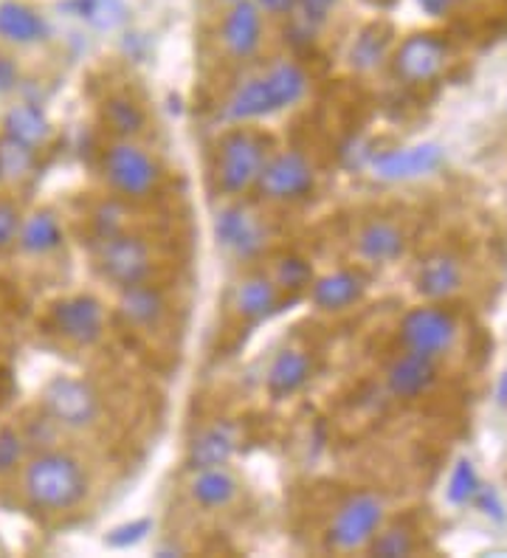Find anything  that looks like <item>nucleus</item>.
I'll use <instances>...</instances> for the list:
<instances>
[{"mask_svg":"<svg viewBox=\"0 0 507 558\" xmlns=\"http://www.w3.org/2000/svg\"><path fill=\"white\" fill-rule=\"evenodd\" d=\"M366 293V277L352 268H338L311 282V300L325 314H341L347 307L359 305Z\"/></svg>","mask_w":507,"mask_h":558,"instance_id":"15","label":"nucleus"},{"mask_svg":"<svg viewBox=\"0 0 507 558\" xmlns=\"http://www.w3.org/2000/svg\"><path fill=\"white\" fill-rule=\"evenodd\" d=\"M224 3H229V7H231V3H237V0H224Z\"/></svg>","mask_w":507,"mask_h":558,"instance_id":"44","label":"nucleus"},{"mask_svg":"<svg viewBox=\"0 0 507 558\" xmlns=\"http://www.w3.org/2000/svg\"><path fill=\"white\" fill-rule=\"evenodd\" d=\"M355 245H359V254L366 263L389 266L406 254V234L393 220H372L359 232Z\"/></svg>","mask_w":507,"mask_h":558,"instance_id":"21","label":"nucleus"},{"mask_svg":"<svg viewBox=\"0 0 507 558\" xmlns=\"http://www.w3.org/2000/svg\"><path fill=\"white\" fill-rule=\"evenodd\" d=\"M88 474L80 460L62 451H46L26 465L23 490L37 511H71L88 497Z\"/></svg>","mask_w":507,"mask_h":558,"instance_id":"1","label":"nucleus"},{"mask_svg":"<svg viewBox=\"0 0 507 558\" xmlns=\"http://www.w3.org/2000/svg\"><path fill=\"white\" fill-rule=\"evenodd\" d=\"M471 502L476 505L487 519H494V522H505L507 519V508L505 502H502L499 490L491 488V485H480V490L473 494Z\"/></svg>","mask_w":507,"mask_h":558,"instance_id":"38","label":"nucleus"},{"mask_svg":"<svg viewBox=\"0 0 507 558\" xmlns=\"http://www.w3.org/2000/svg\"><path fill=\"white\" fill-rule=\"evenodd\" d=\"M105 122H108V128L119 138H133L144 130L147 117H144V110L133 99H128V96H113V99L105 102Z\"/></svg>","mask_w":507,"mask_h":558,"instance_id":"29","label":"nucleus"},{"mask_svg":"<svg viewBox=\"0 0 507 558\" xmlns=\"http://www.w3.org/2000/svg\"><path fill=\"white\" fill-rule=\"evenodd\" d=\"M237 426L229 421H217L212 426H206L203 432H197L195 440L190 442V451H186V465L192 471L195 469H209V465H229V460L237 451Z\"/></svg>","mask_w":507,"mask_h":558,"instance_id":"19","label":"nucleus"},{"mask_svg":"<svg viewBox=\"0 0 507 558\" xmlns=\"http://www.w3.org/2000/svg\"><path fill=\"white\" fill-rule=\"evenodd\" d=\"M167 296L161 293V288L149 286V282L128 286L119 293V314L128 325L158 327L167 316Z\"/></svg>","mask_w":507,"mask_h":558,"instance_id":"22","label":"nucleus"},{"mask_svg":"<svg viewBox=\"0 0 507 558\" xmlns=\"http://www.w3.org/2000/svg\"><path fill=\"white\" fill-rule=\"evenodd\" d=\"M254 190L270 204H299L316 190V170L299 150L277 153L268 158Z\"/></svg>","mask_w":507,"mask_h":558,"instance_id":"5","label":"nucleus"},{"mask_svg":"<svg viewBox=\"0 0 507 558\" xmlns=\"http://www.w3.org/2000/svg\"><path fill=\"white\" fill-rule=\"evenodd\" d=\"M149 531H153V519H138V522L122 524V527L110 531L105 542H108L110 547H130V545H138V542H144Z\"/></svg>","mask_w":507,"mask_h":558,"instance_id":"37","label":"nucleus"},{"mask_svg":"<svg viewBox=\"0 0 507 558\" xmlns=\"http://www.w3.org/2000/svg\"><path fill=\"white\" fill-rule=\"evenodd\" d=\"M480 474L473 469L471 460L462 457L460 463L454 465L451 471V480H448V488H446V497L451 505H468L473 499V494L480 490Z\"/></svg>","mask_w":507,"mask_h":558,"instance_id":"31","label":"nucleus"},{"mask_svg":"<svg viewBox=\"0 0 507 558\" xmlns=\"http://www.w3.org/2000/svg\"><path fill=\"white\" fill-rule=\"evenodd\" d=\"M384 527V499L372 490H359L338 505L336 517L327 524V545L333 550H361Z\"/></svg>","mask_w":507,"mask_h":558,"instance_id":"4","label":"nucleus"},{"mask_svg":"<svg viewBox=\"0 0 507 558\" xmlns=\"http://www.w3.org/2000/svg\"><path fill=\"white\" fill-rule=\"evenodd\" d=\"M313 375V361L311 355L299 348H285L279 350L268 364V373H265V389H268L270 398H291L297 396L304 384L311 381Z\"/></svg>","mask_w":507,"mask_h":558,"instance_id":"17","label":"nucleus"},{"mask_svg":"<svg viewBox=\"0 0 507 558\" xmlns=\"http://www.w3.org/2000/svg\"><path fill=\"white\" fill-rule=\"evenodd\" d=\"M274 113H279V102L265 74L254 76V80L243 82V85H237L234 94H231L224 105V117L237 124L274 117Z\"/></svg>","mask_w":507,"mask_h":558,"instance_id":"16","label":"nucleus"},{"mask_svg":"<svg viewBox=\"0 0 507 558\" xmlns=\"http://www.w3.org/2000/svg\"><path fill=\"white\" fill-rule=\"evenodd\" d=\"M96 266H99L101 277L122 291L128 286L147 282L153 274V254L142 238L116 232L110 238H101Z\"/></svg>","mask_w":507,"mask_h":558,"instance_id":"8","label":"nucleus"},{"mask_svg":"<svg viewBox=\"0 0 507 558\" xmlns=\"http://www.w3.org/2000/svg\"><path fill=\"white\" fill-rule=\"evenodd\" d=\"M341 0H299L297 9H302L307 21H325L327 14L338 7Z\"/></svg>","mask_w":507,"mask_h":558,"instance_id":"39","label":"nucleus"},{"mask_svg":"<svg viewBox=\"0 0 507 558\" xmlns=\"http://www.w3.org/2000/svg\"><path fill=\"white\" fill-rule=\"evenodd\" d=\"M265 76H268L270 88H274V94H277L279 110L293 108L297 102H302L304 94H307V85H311L307 74L299 69L297 62H288V60L274 62V65L265 71Z\"/></svg>","mask_w":507,"mask_h":558,"instance_id":"28","label":"nucleus"},{"mask_svg":"<svg viewBox=\"0 0 507 558\" xmlns=\"http://www.w3.org/2000/svg\"><path fill=\"white\" fill-rule=\"evenodd\" d=\"M420 7V12L426 14V17H434V21H439V17H448V12H451L460 0H414Z\"/></svg>","mask_w":507,"mask_h":558,"instance_id":"41","label":"nucleus"},{"mask_svg":"<svg viewBox=\"0 0 507 558\" xmlns=\"http://www.w3.org/2000/svg\"><path fill=\"white\" fill-rule=\"evenodd\" d=\"M62 226L60 220H57L55 211H34V215H28L26 220L21 223V234H17V245H21V252L26 254H37V257H43V254H51L57 252L62 245Z\"/></svg>","mask_w":507,"mask_h":558,"instance_id":"26","label":"nucleus"},{"mask_svg":"<svg viewBox=\"0 0 507 558\" xmlns=\"http://www.w3.org/2000/svg\"><path fill=\"white\" fill-rule=\"evenodd\" d=\"M270 158V138L259 130L234 128L220 136L215 153V184L224 195L254 190Z\"/></svg>","mask_w":507,"mask_h":558,"instance_id":"2","label":"nucleus"},{"mask_svg":"<svg viewBox=\"0 0 507 558\" xmlns=\"http://www.w3.org/2000/svg\"><path fill=\"white\" fill-rule=\"evenodd\" d=\"M190 494L206 511H220L229 508L240 494V480L229 465H209V469H195L190 480Z\"/></svg>","mask_w":507,"mask_h":558,"instance_id":"20","label":"nucleus"},{"mask_svg":"<svg viewBox=\"0 0 507 558\" xmlns=\"http://www.w3.org/2000/svg\"><path fill=\"white\" fill-rule=\"evenodd\" d=\"M460 3H466V0H460ZM468 3H471V0H468Z\"/></svg>","mask_w":507,"mask_h":558,"instance_id":"45","label":"nucleus"},{"mask_svg":"<svg viewBox=\"0 0 507 558\" xmlns=\"http://www.w3.org/2000/svg\"><path fill=\"white\" fill-rule=\"evenodd\" d=\"M366 547H370L372 556L400 558V556H412L414 538H412V533L403 531V527H393V531L375 533V538H372Z\"/></svg>","mask_w":507,"mask_h":558,"instance_id":"33","label":"nucleus"},{"mask_svg":"<svg viewBox=\"0 0 507 558\" xmlns=\"http://www.w3.org/2000/svg\"><path fill=\"white\" fill-rule=\"evenodd\" d=\"M23 451H26V442L14 429L0 432V477L12 474L23 460Z\"/></svg>","mask_w":507,"mask_h":558,"instance_id":"35","label":"nucleus"},{"mask_svg":"<svg viewBox=\"0 0 507 558\" xmlns=\"http://www.w3.org/2000/svg\"><path fill=\"white\" fill-rule=\"evenodd\" d=\"M51 327L76 348H90L105 333V307L88 293H76L51 307Z\"/></svg>","mask_w":507,"mask_h":558,"instance_id":"12","label":"nucleus"},{"mask_svg":"<svg viewBox=\"0 0 507 558\" xmlns=\"http://www.w3.org/2000/svg\"><path fill=\"white\" fill-rule=\"evenodd\" d=\"M101 170H105L110 190L128 201L149 198L161 181V167L156 163V158L130 138H119L110 144L101 158Z\"/></svg>","mask_w":507,"mask_h":558,"instance_id":"3","label":"nucleus"},{"mask_svg":"<svg viewBox=\"0 0 507 558\" xmlns=\"http://www.w3.org/2000/svg\"><path fill=\"white\" fill-rule=\"evenodd\" d=\"M446 161V150L437 142H423L414 147H395V150L375 153L370 158L372 172L381 181H418V178L434 175Z\"/></svg>","mask_w":507,"mask_h":558,"instance_id":"11","label":"nucleus"},{"mask_svg":"<svg viewBox=\"0 0 507 558\" xmlns=\"http://www.w3.org/2000/svg\"><path fill=\"white\" fill-rule=\"evenodd\" d=\"M37 170V150L14 138H0V178L7 181H26Z\"/></svg>","mask_w":507,"mask_h":558,"instance_id":"30","label":"nucleus"},{"mask_svg":"<svg viewBox=\"0 0 507 558\" xmlns=\"http://www.w3.org/2000/svg\"><path fill=\"white\" fill-rule=\"evenodd\" d=\"M21 211L12 201H0V254L12 248L17 243V234H21Z\"/></svg>","mask_w":507,"mask_h":558,"instance_id":"36","label":"nucleus"},{"mask_svg":"<svg viewBox=\"0 0 507 558\" xmlns=\"http://www.w3.org/2000/svg\"><path fill=\"white\" fill-rule=\"evenodd\" d=\"M393 26L389 23H370V26L355 37L350 48V62L352 69L372 71L384 65L386 57L393 54Z\"/></svg>","mask_w":507,"mask_h":558,"instance_id":"27","label":"nucleus"},{"mask_svg":"<svg viewBox=\"0 0 507 558\" xmlns=\"http://www.w3.org/2000/svg\"><path fill=\"white\" fill-rule=\"evenodd\" d=\"M220 40H224L226 54L234 60L254 57L263 43V12L251 0L231 3L229 14L224 17V28H220Z\"/></svg>","mask_w":507,"mask_h":558,"instance_id":"13","label":"nucleus"},{"mask_svg":"<svg viewBox=\"0 0 507 558\" xmlns=\"http://www.w3.org/2000/svg\"><path fill=\"white\" fill-rule=\"evenodd\" d=\"M274 282H277L279 291L299 293L311 288L313 271L302 257H282L277 263V271H274Z\"/></svg>","mask_w":507,"mask_h":558,"instance_id":"32","label":"nucleus"},{"mask_svg":"<svg viewBox=\"0 0 507 558\" xmlns=\"http://www.w3.org/2000/svg\"><path fill=\"white\" fill-rule=\"evenodd\" d=\"M460 327L457 319L448 314L446 307L437 305H420L412 307L400 322V341L406 350L412 353L439 359V355L451 353L457 344Z\"/></svg>","mask_w":507,"mask_h":558,"instance_id":"6","label":"nucleus"},{"mask_svg":"<svg viewBox=\"0 0 507 558\" xmlns=\"http://www.w3.org/2000/svg\"><path fill=\"white\" fill-rule=\"evenodd\" d=\"M3 136L26 144V147H34V150H40V147H46L51 142L55 128H51V119L46 117V110L40 105L21 102L14 105L7 113V119H3Z\"/></svg>","mask_w":507,"mask_h":558,"instance_id":"24","label":"nucleus"},{"mask_svg":"<svg viewBox=\"0 0 507 558\" xmlns=\"http://www.w3.org/2000/svg\"><path fill=\"white\" fill-rule=\"evenodd\" d=\"M17 80H21V74L14 69V62L9 57H0V96L12 94L17 88Z\"/></svg>","mask_w":507,"mask_h":558,"instance_id":"42","label":"nucleus"},{"mask_svg":"<svg viewBox=\"0 0 507 558\" xmlns=\"http://www.w3.org/2000/svg\"><path fill=\"white\" fill-rule=\"evenodd\" d=\"M43 401L51 421L62 423L68 429H88L101 415V401L94 384L74 375H57L43 392Z\"/></svg>","mask_w":507,"mask_h":558,"instance_id":"7","label":"nucleus"},{"mask_svg":"<svg viewBox=\"0 0 507 558\" xmlns=\"http://www.w3.org/2000/svg\"><path fill=\"white\" fill-rule=\"evenodd\" d=\"M434 384H437V359L412 353V350L398 355L386 369V387L395 398H403V401L426 396Z\"/></svg>","mask_w":507,"mask_h":558,"instance_id":"14","label":"nucleus"},{"mask_svg":"<svg viewBox=\"0 0 507 558\" xmlns=\"http://www.w3.org/2000/svg\"><path fill=\"white\" fill-rule=\"evenodd\" d=\"M0 553H3V545H0Z\"/></svg>","mask_w":507,"mask_h":558,"instance_id":"46","label":"nucleus"},{"mask_svg":"<svg viewBox=\"0 0 507 558\" xmlns=\"http://www.w3.org/2000/svg\"><path fill=\"white\" fill-rule=\"evenodd\" d=\"M496 396H499V403H507V373L502 375V381H499V389H496Z\"/></svg>","mask_w":507,"mask_h":558,"instance_id":"43","label":"nucleus"},{"mask_svg":"<svg viewBox=\"0 0 507 558\" xmlns=\"http://www.w3.org/2000/svg\"><path fill=\"white\" fill-rule=\"evenodd\" d=\"M414 288L428 302L448 300L462 288V263L454 254H428L414 274Z\"/></svg>","mask_w":507,"mask_h":558,"instance_id":"18","label":"nucleus"},{"mask_svg":"<svg viewBox=\"0 0 507 558\" xmlns=\"http://www.w3.org/2000/svg\"><path fill=\"white\" fill-rule=\"evenodd\" d=\"M251 3L268 17H285V14H291L297 9L299 0H251Z\"/></svg>","mask_w":507,"mask_h":558,"instance_id":"40","label":"nucleus"},{"mask_svg":"<svg viewBox=\"0 0 507 558\" xmlns=\"http://www.w3.org/2000/svg\"><path fill=\"white\" fill-rule=\"evenodd\" d=\"M448 62V43L434 32H414L393 51V71L406 85H426L443 74Z\"/></svg>","mask_w":507,"mask_h":558,"instance_id":"9","label":"nucleus"},{"mask_svg":"<svg viewBox=\"0 0 507 558\" xmlns=\"http://www.w3.org/2000/svg\"><path fill=\"white\" fill-rule=\"evenodd\" d=\"M82 17L96 28H113L124 21L122 0H82Z\"/></svg>","mask_w":507,"mask_h":558,"instance_id":"34","label":"nucleus"},{"mask_svg":"<svg viewBox=\"0 0 507 558\" xmlns=\"http://www.w3.org/2000/svg\"><path fill=\"white\" fill-rule=\"evenodd\" d=\"M48 26L40 14L21 0H7L0 3V40L12 46H34L46 40Z\"/></svg>","mask_w":507,"mask_h":558,"instance_id":"25","label":"nucleus"},{"mask_svg":"<svg viewBox=\"0 0 507 558\" xmlns=\"http://www.w3.org/2000/svg\"><path fill=\"white\" fill-rule=\"evenodd\" d=\"M217 245L237 259H257L268 248V229L245 206H224L215 215Z\"/></svg>","mask_w":507,"mask_h":558,"instance_id":"10","label":"nucleus"},{"mask_svg":"<svg viewBox=\"0 0 507 558\" xmlns=\"http://www.w3.org/2000/svg\"><path fill=\"white\" fill-rule=\"evenodd\" d=\"M231 305H234L237 316L245 322H263L268 319L279 305V288L270 277L263 274H254V277H245L240 286L234 288V296H231Z\"/></svg>","mask_w":507,"mask_h":558,"instance_id":"23","label":"nucleus"}]
</instances>
